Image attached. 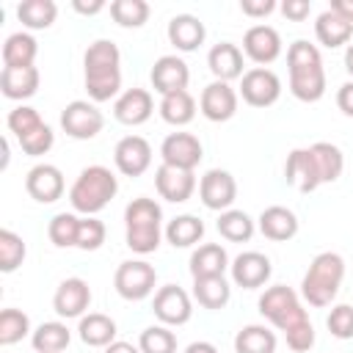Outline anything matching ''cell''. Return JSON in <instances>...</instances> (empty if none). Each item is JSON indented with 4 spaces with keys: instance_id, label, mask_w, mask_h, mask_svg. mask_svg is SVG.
Here are the masks:
<instances>
[{
    "instance_id": "1",
    "label": "cell",
    "mask_w": 353,
    "mask_h": 353,
    "mask_svg": "<svg viewBox=\"0 0 353 353\" xmlns=\"http://www.w3.org/2000/svg\"><path fill=\"white\" fill-rule=\"evenodd\" d=\"M287 69H290V91L301 102H317L325 94V69L317 44L298 39L287 50Z\"/></svg>"
},
{
    "instance_id": "5",
    "label": "cell",
    "mask_w": 353,
    "mask_h": 353,
    "mask_svg": "<svg viewBox=\"0 0 353 353\" xmlns=\"http://www.w3.org/2000/svg\"><path fill=\"white\" fill-rule=\"evenodd\" d=\"M259 314L270 323V325H276L279 331H287V328H292L295 323H301V320H306L309 314H306V309L301 306V301H298V292L292 290V287H287V284H273V287H268L262 295H259Z\"/></svg>"
},
{
    "instance_id": "13",
    "label": "cell",
    "mask_w": 353,
    "mask_h": 353,
    "mask_svg": "<svg viewBox=\"0 0 353 353\" xmlns=\"http://www.w3.org/2000/svg\"><path fill=\"white\" fill-rule=\"evenodd\" d=\"M63 188H66L63 174H61V168L52 165V163H39V165H33V168L28 171V176H25V190H28V196H30L33 201H39V204H52V201H58V199L63 196Z\"/></svg>"
},
{
    "instance_id": "31",
    "label": "cell",
    "mask_w": 353,
    "mask_h": 353,
    "mask_svg": "<svg viewBox=\"0 0 353 353\" xmlns=\"http://www.w3.org/2000/svg\"><path fill=\"white\" fill-rule=\"evenodd\" d=\"M312 157H314V165H317V176H320V185L325 182H336L342 176V168H345V154L339 146L328 143V141H317L309 146Z\"/></svg>"
},
{
    "instance_id": "6",
    "label": "cell",
    "mask_w": 353,
    "mask_h": 353,
    "mask_svg": "<svg viewBox=\"0 0 353 353\" xmlns=\"http://www.w3.org/2000/svg\"><path fill=\"white\" fill-rule=\"evenodd\" d=\"M157 270L146 259H127L116 268L113 287L124 301H143L154 292Z\"/></svg>"
},
{
    "instance_id": "20",
    "label": "cell",
    "mask_w": 353,
    "mask_h": 353,
    "mask_svg": "<svg viewBox=\"0 0 353 353\" xmlns=\"http://www.w3.org/2000/svg\"><path fill=\"white\" fill-rule=\"evenodd\" d=\"M152 113H154V99H152V94L146 88H127L113 102L116 121H121L127 127H138V124L149 121Z\"/></svg>"
},
{
    "instance_id": "35",
    "label": "cell",
    "mask_w": 353,
    "mask_h": 353,
    "mask_svg": "<svg viewBox=\"0 0 353 353\" xmlns=\"http://www.w3.org/2000/svg\"><path fill=\"white\" fill-rule=\"evenodd\" d=\"M69 339H72V331L66 328V323H58V320L41 323L30 334V345L36 353H61L69 347Z\"/></svg>"
},
{
    "instance_id": "29",
    "label": "cell",
    "mask_w": 353,
    "mask_h": 353,
    "mask_svg": "<svg viewBox=\"0 0 353 353\" xmlns=\"http://www.w3.org/2000/svg\"><path fill=\"white\" fill-rule=\"evenodd\" d=\"M121 88V66H99V69H85V91L91 102H108L119 94Z\"/></svg>"
},
{
    "instance_id": "39",
    "label": "cell",
    "mask_w": 353,
    "mask_h": 353,
    "mask_svg": "<svg viewBox=\"0 0 353 353\" xmlns=\"http://www.w3.org/2000/svg\"><path fill=\"white\" fill-rule=\"evenodd\" d=\"M77 232H80V218L74 212H58L50 218L47 234H50L52 245H58V248L77 245Z\"/></svg>"
},
{
    "instance_id": "47",
    "label": "cell",
    "mask_w": 353,
    "mask_h": 353,
    "mask_svg": "<svg viewBox=\"0 0 353 353\" xmlns=\"http://www.w3.org/2000/svg\"><path fill=\"white\" fill-rule=\"evenodd\" d=\"M52 143H55V132L50 130V124H41V127H36L33 132H28L25 138H19L22 152L30 154V157H41V154H47V152L52 149Z\"/></svg>"
},
{
    "instance_id": "55",
    "label": "cell",
    "mask_w": 353,
    "mask_h": 353,
    "mask_svg": "<svg viewBox=\"0 0 353 353\" xmlns=\"http://www.w3.org/2000/svg\"><path fill=\"white\" fill-rule=\"evenodd\" d=\"M185 353H218V347H215L212 342L199 339V342H190V345L185 347Z\"/></svg>"
},
{
    "instance_id": "51",
    "label": "cell",
    "mask_w": 353,
    "mask_h": 353,
    "mask_svg": "<svg viewBox=\"0 0 353 353\" xmlns=\"http://www.w3.org/2000/svg\"><path fill=\"white\" fill-rule=\"evenodd\" d=\"M336 108H339L345 116L353 119V80H347V83L339 85V91H336Z\"/></svg>"
},
{
    "instance_id": "54",
    "label": "cell",
    "mask_w": 353,
    "mask_h": 353,
    "mask_svg": "<svg viewBox=\"0 0 353 353\" xmlns=\"http://www.w3.org/2000/svg\"><path fill=\"white\" fill-rule=\"evenodd\" d=\"M105 353H141V347L132 345V342H110L105 347Z\"/></svg>"
},
{
    "instance_id": "2",
    "label": "cell",
    "mask_w": 353,
    "mask_h": 353,
    "mask_svg": "<svg viewBox=\"0 0 353 353\" xmlns=\"http://www.w3.org/2000/svg\"><path fill=\"white\" fill-rule=\"evenodd\" d=\"M163 210L154 199H146V196H138L127 204L124 210V240L130 245V251L146 256V254H154L160 248V240H163Z\"/></svg>"
},
{
    "instance_id": "49",
    "label": "cell",
    "mask_w": 353,
    "mask_h": 353,
    "mask_svg": "<svg viewBox=\"0 0 353 353\" xmlns=\"http://www.w3.org/2000/svg\"><path fill=\"white\" fill-rule=\"evenodd\" d=\"M279 8H281V14H284L287 19H292V22H303V19L309 17V11H312L309 0H284Z\"/></svg>"
},
{
    "instance_id": "15",
    "label": "cell",
    "mask_w": 353,
    "mask_h": 353,
    "mask_svg": "<svg viewBox=\"0 0 353 353\" xmlns=\"http://www.w3.org/2000/svg\"><path fill=\"white\" fill-rule=\"evenodd\" d=\"M149 80H152V88H154L160 97L174 94V91H188L190 69H188V63H185L179 55H160V58L152 63Z\"/></svg>"
},
{
    "instance_id": "37",
    "label": "cell",
    "mask_w": 353,
    "mask_h": 353,
    "mask_svg": "<svg viewBox=\"0 0 353 353\" xmlns=\"http://www.w3.org/2000/svg\"><path fill=\"white\" fill-rule=\"evenodd\" d=\"M234 353H276V334L268 325L251 323L237 331Z\"/></svg>"
},
{
    "instance_id": "36",
    "label": "cell",
    "mask_w": 353,
    "mask_h": 353,
    "mask_svg": "<svg viewBox=\"0 0 353 353\" xmlns=\"http://www.w3.org/2000/svg\"><path fill=\"white\" fill-rule=\"evenodd\" d=\"M215 226H218V234L223 240H229V243H248L254 237V232H256L254 218L248 212H243V210H226V212H221Z\"/></svg>"
},
{
    "instance_id": "46",
    "label": "cell",
    "mask_w": 353,
    "mask_h": 353,
    "mask_svg": "<svg viewBox=\"0 0 353 353\" xmlns=\"http://www.w3.org/2000/svg\"><path fill=\"white\" fill-rule=\"evenodd\" d=\"M325 325L331 331V336L336 339H353V306L350 303H336L331 306Z\"/></svg>"
},
{
    "instance_id": "33",
    "label": "cell",
    "mask_w": 353,
    "mask_h": 353,
    "mask_svg": "<svg viewBox=\"0 0 353 353\" xmlns=\"http://www.w3.org/2000/svg\"><path fill=\"white\" fill-rule=\"evenodd\" d=\"M160 116L165 124H174V127H185L193 121L196 116V99L190 97V91H174V94H165L157 105Z\"/></svg>"
},
{
    "instance_id": "48",
    "label": "cell",
    "mask_w": 353,
    "mask_h": 353,
    "mask_svg": "<svg viewBox=\"0 0 353 353\" xmlns=\"http://www.w3.org/2000/svg\"><path fill=\"white\" fill-rule=\"evenodd\" d=\"M284 339H287V347H290L292 353H306V350H312V345H314V325H312V320L306 317V320L295 323L292 328H287V331H284Z\"/></svg>"
},
{
    "instance_id": "44",
    "label": "cell",
    "mask_w": 353,
    "mask_h": 353,
    "mask_svg": "<svg viewBox=\"0 0 353 353\" xmlns=\"http://www.w3.org/2000/svg\"><path fill=\"white\" fill-rule=\"evenodd\" d=\"M6 124H8V130H11V132L17 135V141H19V138H25L28 132H33L36 127H41L44 121H41V116H39L36 108H30V105H17V108L8 113Z\"/></svg>"
},
{
    "instance_id": "53",
    "label": "cell",
    "mask_w": 353,
    "mask_h": 353,
    "mask_svg": "<svg viewBox=\"0 0 353 353\" xmlns=\"http://www.w3.org/2000/svg\"><path fill=\"white\" fill-rule=\"evenodd\" d=\"M331 11H336L342 19H347L353 25V0H334L331 3Z\"/></svg>"
},
{
    "instance_id": "32",
    "label": "cell",
    "mask_w": 353,
    "mask_h": 353,
    "mask_svg": "<svg viewBox=\"0 0 353 353\" xmlns=\"http://www.w3.org/2000/svg\"><path fill=\"white\" fill-rule=\"evenodd\" d=\"M36 52H39V44H36V39L30 33H25V30L11 33L3 41V66H11V69L33 66Z\"/></svg>"
},
{
    "instance_id": "40",
    "label": "cell",
    "mask_w": 353,
    "mask_h": 353,
    "mask_svg": "<svg viewBox=\"0 0 353 353\" xmlns=\"http://www.w3.org/2000/svg\"><path fill=\"white\" fill-rule=\"evenodd\" d=\"M149 3L146 0H113L110 3V17L121 28H141L149 19Z\"/></svg>"
},
{
    "instance_id": "9",
    "label": "cell",
    "mask_w": 353,
    "mask_h": 353,
    "mask_svg": "<svg viewBox=\"0 0 353 353\" xmlns=\"http://www.w3.org/2000/svg\"><path fill=\"white\" fill-rule=\"evenodd\" d=\"M199 199L207 210L215 212H226L232 210L234 199H237V182L229 171L223 168H210L201 179H199Z\"/></svg>"
},
{
    "instance_id": "18",
    "label": "cell",
    "mask_w": 353,
    "mask_h": 353,
    "mask_svg": "<svg viewBox=\"0 0 353 353\" xmlns=\"http://www.w3.org/2000/svg\"><path fill=\"white\" fill-rule=\"evenodd\" d=\"M229 270H232V281H234L237 287H243V290H256V287H262V284L270 279L273 265H270V259H268L262 251H243V254H237V256L232 259Z\"/></svg>"
},
{
    "instance_id": "23",
    "label": "cell",
    "mask_w": 353,
    "mask_h": 353,
    "mask_svg": "<svg viewBox=\"0 0 353 353\" xmlns=\"http://www.w3.org/2000/svg\"><path fill=\"white\" fill-rule=\"evenodd\" d=\"M204 39H207V28H204V22L199 17H193V14H176V17H171V22H168V41L179 52L199 50L204 44Z\"/></svg>"
},
{
    "instance_id": "24",
    "label": "cell",
    "mask_w": 353,
    "mask_h": 353,
    "mask_svg": "<svg viewBox=\"0 0 353 353\" xmlns=\"http://www.w3.org/2000/svg\"><path fill=\"white\" fill-rule=\"evenodd\" d=\"M207 66L215 74V80L232 83V80L243 77V50L232 41H218L207 52Z\"/></svg>"
},
{
    "instance_id": "42",
    "label": "cell",
    "mask_w": 353,
    "mask_h": 353,
    "mask_svg": "<svg viewBox=\"0 0 353 353\" xmlns=\"http://www.w3.org/2000/svg\"><path fill=\"white\" fill-rule=\"evenodd\" d=\"M141 353H176V334L168 325H149L138 336Z\"/></svg>"
},
{
    "instance_id": "4",
    "label": "cell",
    "mask_w": 353,
    "mask_h": 353,
    "mask_svg": "<svg viewBox=\"0 0 353 353\" xmlns=\"http://www.w3.org/2000/svg\"><path fill=\"white\" fill-rule=\"evenodd\" d=\"M345 279V259L336 251H323L312 259L309 270L303 273L301 281V295L306 298L309 306H328Z\"/></svg>"
},
{
    "instance_id": "56",
    "label": "cell",
    "mask_w": 353,
    "mask_h": 353,
    "mask_svg": "<svg viewBox=\"0 0 353 353\" xmlns=\"http://www.w3.org/2000/svg\"><path fill=\"white\" fill-rule=\"evenodd\" d=\"M345 69L353 74V41L347 44V50H345Z\"/></svg>"
},
{
    "instance_id": "50",
    "label": "cell",
    "mask_w": 353,
    "mask_h": 353,
    "mask_svg": "<svg viewBox=\"0 0 353 353\" xmlns=\"http://www.w3.org/2000/svg\"><path fill=\"white\" fill-rule=\"evenodd\" d=\"M240 11H243L245 17L259 19V17L273 14V11H276V3H273V0H243V3H240Z\"/></svg>"
},
{
    "instance_id": "11",
    "label": "cell",
    "mask_w": 353,
    "mask_h": 353,
    "mask_svg": "<svg viewBox=\"0 0 353 353\" xmlns=\"http://www.w3.org/2000/svg\"><path fill=\"white\" fill-rule=\"evenodd\" d=\"M160 157L165 165L193 171L204 157V146L193 132H171L160 143Z\"/></svg>"
},
{
    "instance_id": "17",
    "label": "cell",
    "mask_w": 353,
    "mask_h": 353,
    "mask_svg": "<svg viewBox=\"0 0 353 353\" xmlns=\"http://www.w3.org/2000/svg\"><path fill=\"white\" fill-rule=\"evenodd\" d=\"M113 163L124 176H141L152 165V146L141 135H124L113 149Z\"/></svg>"
},
{
    "instance_id": "7",
    "label": "cell",
    "mask_w": 353,
    "mask_h": 353,
    "mask_svg": "<svg viewBox=\"0 0 353 353\" xmlns=\"http://www.w3.org/2000/svg\"><path fill=\"white\" fill-rule=\"evenodd\" d=\"M61 127H63V132H66L69 138H74V141H91L94 135L102 132L105 116H102V110H99L94 102H88V99H74V102H69V105L61 110Z\"/></svg>"
},
{
    "instance_id": "21",
    "label": "cell",
    "mask_w": 353,
    "mask_h": 353,
    "mask_svg": "<svg viewBox=\"0 0 353 353\" xmlns=\"http://www.w3.org/2000/svg\"><path fill=\"white\" fill-rule=\"evenodd\" d=\"M284 179L287 185H292L301 193H312L320 188V176H317V165L309 149H292L287 154L284 163Z\"/></svg>"
},
{
    "instance_id": "26",
    "label": "cell",
    "mask_w": 353,
    "mask_h": 353,
    "mask_svg": "<svg viewBox=\"0 0 353 353\" xmlns=\"http://www.w3.org/2000/svg\"><path fill=\"white\" fill-rule=\"evenodd\" d=\"M229 254L221 243H204L190 254V276L204 279V276H223L229 268Z\"/></svg>"
},
{
    "instance_id": "16",
    "label": "cell",
    "mask_w": 353,
    "mask_h": 353,
    "mask_svg": "<svg viewBox=\"0 0 353 353\" xmlns=\"http://www.w3.org/2000/svg\"><path fill=\"white\" fill-rule=\"evenodd\" d=\"M243 52L256 63L268 66L281 55V36L273 25H251L243 36Z\"/></svg>"
},
{
    "instance_id": "12",
    "label": "cell",
    "mask_w": 353,
    "mask_h": 353,
    "mask_svg": "<svg viewBox=\"0 0 353 353\" xmlns=\"http://www.w3.org/2000/svg\"><path fill=\"white\" fill-rule=\"evenodd\" d=\"M199 110L207 121H229L237 113V91L223 80H212L199 97Z\"/></svg>"
},
{
    "instance_id": "27",
    "label": "cell",
    "mask_w": 353,
    "mask_h": 353,
    "mask_svg": "<svg viewBox=\"0 0 353 353\" xmlns=\"http://www.w3.org/2000/svg\"><path fill=\"white\" fill-rule=\"evenodd\" d=\"M314 36H317V41H320L323 47L336 50V47H342V44H350V39H353V25H350L347 19H342L336 11L325 8V11L314 19Z\"/></svg>"
},
{
    "instance_id": "45",
    "label": "cell",
    "mask_w": 353,
    "mask_h": 353,
    "mask_svg": "<svg viewBox=\"0 0 353 353\" xmlns=\"http://www.w3.org/2000/svg\"><path fill=\"white\" fill-rule=\"evenodd\" d=\"M105 234H108V229H105V223H102L99 218H94V215L80 218L77 248H80V251H97V248L105 243Z\"/></svg>"
},
{
    "instance_id": "10",
    "label": "cell",
    "mask_w": 353,
    "mask_h": 353,
    "mask_svg": "<svg viewBox=\"0 0 353 353\" xmlns=\"http://www.w3.org/2000/svg\"><path fill=\"white\" fill-rule=\"evenodd\" d=\"M152 312L160 320V325H185L193 317V303H190V295L182 287L165 284L154 292Z\"/></svg>"
},
{
    "instance_id": "43",
    "label": "cell",
    "mask_w": 353,
    "mask_h": 353,
    "mask_svg": "<svg viewBox=\"0 0 353 353\" xmlns=\"http://www.w3.org/2000/svg\"><path fill=\"white\" fill-rule=\"evenodd\" d=\"M25 240L11 232V229H0V270L3 273H14L22 259H25Z\"/></svg>"
},
{
    "instance_id": "14",
    "label": "cell",
    "mask_w": 353,
    "mask_h": 353,
    "mask_svg": "<svg viewBox=\"0 0 353 353\" xmlns=\"http://www.w3.org/2000/svg\"><path fill=\"white\" fill-rule=\"evenodd\" d=\"M88 306H91V287L85 279L72 276V279H63L58 284V290L52 295V309L58 317H63V320L83 317Z\"/></svg>"
},
{
    "instance_id": "8",
    "label": "cell",
    "mask_w": 353,
    "mask_h": 353,
    "mask_svg": "<svg viewBox=\"0 0 353 353\" xmlns=\"http://www.w3.org/2000/svg\"><path fill=\"white\" fill-rule=\"evenodd\" d=\"M240 97L251 108H270L281 97V80L268 66H254L240 77Z\"/></svg>"
},
{
    "instance_id": "41",
    "label": "cell",
    "mask_w": 353,
    "mask_h": 353,
    "mask_svg": "<svg viewBox=\"0 0 353 353\" xmlns=\"http://www.w3.org/2000/svg\"><path fill=\"white\" fill-rule=\"evenodd\" d=\"M30 331V317L22 309H3L0 312V345H17Z\"/></svg>"
},
{
    "instance_id": "52",
    "label": "cell",
    "mask_w": 353,
    "mask_h": 353,
    "mask_svg": "<svg viewBox=\"0 0 353 353\" xmlns=\"http://www.w3.org/2000/svg\"><path fill=\"white\" fill-rule=\"evenodd\" d=\"M72 8H74L77 14L94 17V14H99V11L105 8V3H102V0H94V3H83V0H74V3H72Z\"/></svg>"
},
{
    "instance_id": "30",
    "label": "cell",
    "mask_w": 353,
    "mask_h": 353,
    "mask_svg": "<svg viewBox=\"0 0 353 353\" xmlns=\"http://www.w3.org/2000/svg\"><path fill=\"white\" fill-rule=\"evenodd\" d=\"M193 298L199 301V306L204 309H223L232 298V284L223 276H204V279H193Z\"/></svg>"
},
{
    "instance_id": "34",
    "label": "cell",
    "mask_w": 353,
    "mask_h": 353,
    "mask_svg": "<svg viewBox=\"0 0 353 353\" xmlns=\"http://www.w3.org/2000/svg\"><path fill=\"white\" fill-rule=\"evenodd\" d=\"M204 237V221L199 215H176L174 221H168L165 226V240L174 245V248H190L196 245L199 240Z\"/></svg>"
},
{
    "instance_id": "38",
    "label": "cell",
    "mask_w": 353,
    "mask_h": 353,
    "mask_svg": "<svg viewBox=\"0 0 353 353\" xmlns=\"http://www.w3.org/2000/svg\"><path fill=\"white\" fill-rule=\"evenodd\" d=\"M17 17L25 28L30 30H44L55 22L58 17V6L52 0H22L17 6Z\"/></svg>"
},
{
    "instance_id": "19",
    "label": "cell",
    "mask_w": 353,
    "mask_h": 353,
    "mask_svg": "<svg viewBox=\"0 0 353 353\" xmlns=\"http://www.w3.org/2000/svg\"><path fill=\"white\" fill-rule=\"evenodd\" d=\"M154 188H157L160 199H165L171 204H182L196 190V174L160 163V168L154 171Z\"/></svg>"
},
{
    "instance_id": "25",
    "label": "cell",
    "mask_w": 353,
    "mask_h": 353,
    "mask_svg": "<svg viewBox=\"0 0 353 353\" xmlns=\"http://www.w3.org/2000/svg\"><path fill=\"white\" fill-rule=\"evenodd\" d=\"M0 91L6 99H30L39 91V69L36 66H22V69L3 66Z\"/></svg>"
},
{
    "instance_id": "28",
    "label": "cell",
    "mask_w": 353,
    "mask_h": 353,
    "mask_svg": "<svg viewBox=\"0 0 353 353\" xmlns=\"http://www.w3.org/2000/svg\"><path fill=\"white\" fill-rule=\"evenodd\" d=\"M77 334L88 347H108L110 342H116V320L102 312H88L80 317Z\"/></svg>"
},
{
    "instance_id": "22",
    "label": "cell",
    "mask_w": 353,
    "mask_h": 353,
    "mask_svg": "<svg viewBox=\"0 0 353 353\" xmlns=\"http://www.w3.org/2000/svg\"><path fill=\"white\" fill-rule=\"evenodd\" d=\"M259 232L273 240V243H287L298 234V215L290 210V207H281V204H270L259 212V221H256Z\"/></svg>"
},
{
    "instance_id": "3",
    "label": "cell",
    "mask_w": 353,
    "mask_h": 353,
    "mask_svg": "<svg viewBox=\"0 0 353 353\" xmlns=\"http://www.w3.org/2000/svg\"><path fill=\"white\" fill-rule=\"evenodd\" d=\"M119 193V179L110 168L105 165H88L80 171V176L72 182L69 188V201H72V210L74 212H83L85 218L88 215H97L102 212L110 199Z\"/></svg>"
}]
</instances>
